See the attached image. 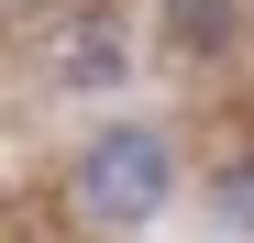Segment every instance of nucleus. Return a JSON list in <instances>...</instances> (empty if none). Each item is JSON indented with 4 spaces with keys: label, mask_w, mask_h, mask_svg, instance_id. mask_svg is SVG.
Returning a JSON list of instances; mask_svg holds the SVG:
<instances>
[{
    "label": "nucleus",
    "mask_w": 254,
    "mask_h": 243,
    "mask_svg": "<svg viewBox=\"0 0 254 243\" xmlns=\"http://www.w3.org/2000/svg\"><path fill=\"white\" fill-rule=\"evenodd\" d=\"M166 188H177V144L144 133V122L89 133V144H77V177H66L77 221H100V232H144V221L166 210Z\"/></svg>",
    "instance_id": "obj_1"
},
{
    "label": "nucleus",
    "mask_w": 254,
    "mask_h": 243,
    "mask_svg": "<svg viewBox=\"0 0 254 243\" xmlns=\"http://www.w3.org/2000/svg\"><path fill=\"white\" fill-rule=\"evenodd\" d=\"M33 66L56 77V89H111V77H133L122 66V11H56L45 33H33Z\"/></svg>",
    "instance_id": "obj_2"
},
{
    "label": "nucleus",
    "mask_w": 254,
    "mask_h": 243,
    "mask_svg": "<svg viewBox=\"0 0 254 243\" xmlns=\"http://www.w3.org/2000/svg\"><path fill=\"white\" fill-rule=\"evenodd\" d=\"M210 210H221L232 232H254V166H221V177H210Z\"/></svg>",
    "instance_id": "obj_3"
},
{
    "label": "nucleus",
    "mask_w": 254,
    "mask_h": 243,
    "mask_svg": "<svg viewBox=\"0 0 254 243\" xmlns=\"http://www.w3.org/2000/svg\"><path fill=\"white\" fill-rule=\"evenodd\" d=\"M166 22H177L188 45H210V33H221V0H166Z\"/></svg>",
    "instance_id": "obj_4"
}]
</instances>
